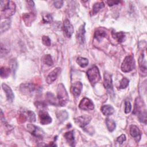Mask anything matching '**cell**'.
<instances>
[{"label":"cell","instance_id":"cell-36","mask_svg":"<svg viewBox=\"0 0 147 147\" xmlns=\"http://www.w3.org/2000/svg\"><path fill=\"white\" fill-rule=\"evenodd\" d=\"M42 42L44 45L47 47H49L51 45V40L48 36H43L42 37Z\"/></svg>","mask_w":147,"mask_h":147},{"label":"cell","instance_id":"cell-13","mask_svg":"<svg viewBox=\"0 0 147 147\" xmlns=\"http://www.w3.org/2000/svg\"><path fill=\"white\" fill-rule=\"evenodd\" d=\"M83 88V84L80 82H75L72 84L71 87V91L73 95L78 97L80 95Z\"/></svg>","mask_w":147,"mask_h":147},{"label":"cell","instance_id":"cell-6","mask_svg":"<svg viewBox=\"0 0 147 147\" xmlns=\"http://www.w3.org/2000/svg\"><path fill=\"white\" fill-rule=\"evenodd\" d=\"M27 129H28V131L32 135L37 138H42L45 134V133L42 129L33 124H30V123L28 124Z\"/></svg>","mask_w":147,"mask_h":147},{"label":"cell","instance_id":"cell-38","mask_svg":"<svg viewBox=\"0 0 147 147\" xmlns=\"http://www.w3.org/2000/svg\"><path fill=\"white\" fill-rule=\"evenodd\" d=\"M35 105H36V107H37L38 109H40V110H42V109H45L47 107V105L44 102H43L37 101L35 103Z\"/></svg>","mask_w":147,"mask_h":147},{"label":"cell","instance_id":"cell-16","mask_svg":"<svg viewBox=\"0 0 147 147\" xmlns=\"http://www.w3.org/2000/svg\"><path fill=\"white\" fill-rule=\"evenodd\" d=\"M2 87L6 94L7 101L9 102H12L14 99V94L11 88L4 83L2 84Z\"/></svg>","mask_w":147,"mask_h":147},{"label":"cell","instance_id":"cell-26","mask_svg":"<svg viewBox=\"0 0 147 147\" xmlns=\"http://www.w3.org/2000/svg\"><path fill=\"white\" fill-rule=\"evenodd\" d=\"M104 7H105V4L102 2H98L95 3L92 7V15L96 14L98 11H99Z\"/></svg>","mask_w":147,"mask_h":147},{"label":"cell","instance_id":"cell-39","mask_svg":"<svg viewBox=\"0 0 147 147\" xmlns=\"http://www.w3.org/2000/svg\"><path fill=\"white\" fill-rule=\"evenodd\" d=\"M26 2L28 3V8L31 10L30 12H34V2L32 1H26Z\"/></svg>","mask_w":147,"mask_h":147},{"label":"cell","instance_id":"cell-24","mask_svg":"<svg viewBox=\"0 0 147 147\" xmlns=\"http://www.w3.org/2000/svg\"><path fill=\"white\" fill-rule=\"evenodd\" d=\"M107 35L106 31L102 29H97L94 33V37L98 41H100Z\"/></svg>","mask_w":147,"mask_h":147},{"label":"cell","instance_id":"cell-11","mask_svg":"<svg viewBox=\"0 0 147 147\" xmlns=\"http://www.w3.org/2000/svg\"><path fill=\"white\" fill-rule=\"evenodd\" d=\"M103 85L105 88L109 92H113V82H112V76L110 74L105 72L104 74V80Z\"/></svg>","mask_w":147,"mask_h":147},{"label":"cell","instance_id":"cell-21","mask_svg":"<svg viewBox=\"0 0 147 147\" xmlns=\"http://www.w3.org/2000/svg\"><path fill=\"white\" fill-rule=\"evenodd\" d=\"M111 34L113 37L119 43H121L125 41V34L123 32H116L114 30H113L111 32Z\"/></svg>","mask_w":147,"mask_h":147},{"label":"cell","instance_id":"cell-8","mask_svg":"<svg viewBox=\"0 0 147 147\" xmlns=\"http://www.w3.org/2000/svg\"><path fill=\"white\" fill-rule=\"evenodd\" d=\"M79 107L83 110H92L94 109L93 102L87 98H83L79 104Z\"/></svg>","mask_w":147,"mask_h":147},{"label":"cell","instance_id":"cell-23","mask_svg":"<svg viewBox=\"0 0 147 147\" xmlns=\"http://www.w3.org/2000/svg\"><path fill=\"white\" fill-rule=\"evenodd\" d=\"M46 99L47 102L51 105H53V106L59 105V103L57 102V99L55 98L54 94L51 92H48L46 94Z\"/></svg>","mask_w":147,"mask_h":147},{"label":"cell","instance_id":"cell-42","mask_svg":"<svg viewBox=\"0 0 147 147\" xmlns=\"http://www.w3.org/2000/svg\"><path fill=\"white\" fill-rule=\"evenodd\" d=\"M107 3L109 6H113L114 5H118V3H120V1H106Z\"/></svg>","mask_w":147,"mask_h":147},{"label":"cell","instance_id":"cell-30","mask_svg":"<svg viewBox=\"0 0 147 147\" xmlns=\"http://www.w3.org/2000/svg\"><path fill=\"white\" fill-rule=\"evenodd\" d=\"M11 68L7 67H1V77L2 78H6L9 76Z\"/></svg>","mask_w":147,"mask_h":147},{"label":"cell","instance_id":"cell-29","mask_svg":"<svg viewBox=\"0 0 147 147\" xmlns=\"http://www.w3.org/2000/svg\"><path fill=\"white\" fill-rule=\"evenodd\" d=\"M76 63L82 68H84L88 65V60L86 58L82 57H78L76 59Z\"/></svg>","mask_w":147,"mask_h":147},{"label":"cell","instance_id":"cell-17","mask_svg":"<svg viewBox=\"0 0 147 147\" xmlns=\"http://www.w3.org/2000/svg\"><path fill=\"white\" fill-rule=\"evenodd\" d=\"M85 24H84L79 28V29L77 32V39L79 42L80 44H83L85 41Z\"/></svg>","mask_w":147,"mask_h":147},{"label":"cell","instance_id":"cell-27","mask_svg":"<svg viewBox=\"0 0 147 147\" xmlns=\"http://www.w3.org/2000/svg\"><path fill=\"white\" fill-rule=\"evenodd\" d=\"M106 126H107L108 130L110 132L113 131L116 127V124H115V121L113 119H110V118L106 119Z\"/></svg>","mask_w":147,"mask_h":147},{"label":"cell","instance_id":"cell-18","mask_svg":"<svg viewBox=\"0 0 147 147\" xmlns=\"http://www.w3.org/2000/svg\"><path fill=\"white\" fill-rule=\"evenodd\" d=\"M64 137L70 146H74L75 145V138H74V131L73 130L68 131L65 133L64 134Z\"/></svg>","mask_w":147,"mask_h":147},{"label":"cell","instance_id":"cell-20","mask_svg":"<svg viewBox=\"0 0 147 147\" xmlns=\"http://www.w3.org/2000/svg\"><path fill=\"white\" fill-rule=\"evenodd\" d=\"M129 133H130V136L133 138H137L138 137L139 138H140V137H141L140 130L139 128L134 125H132L130 126Z\"/></svg>","mask_w":147,"mask_h":147},{"label":"cell","instance_id":"cell-14","mask_svg":"<svg viewBox=\"0 0 147 147\" xmlns=\"http://www.w3.org/2000/svg\"><path fill=\"white\" fill-rule=\"evenodd\" d=\"M20 90L23 94H29L35 91L36 86L32 83H24L21 84Z\"/></svg>","mask_w":147,"mask_h":147},{"label":"cell","instance_id":"cell-22","mask_svg":"<svg viewBox=\"0 0 147 147\" xmlns=\"http://www.w3.org/2000/svg\"><path fill=\"white\" fill-rule=\"evenodd\" d=\"M139 66H140V68L141 71L145 74V75H146V61L145 60L144 58V55L142 53L140 57H139Z\"/></svg>","mask_w":147,"mask_h":147},{"label":"cell","instance_id":"cell-10","mask_svg":"<svg viewBox=\"0 0 147 147\" xmlns=\"http://www.w3.org/2000/svg\"><path fill=\"white\" fill-rule=\"evenodd\" d=\"M61 73V68L56 67L53 71H52L47 76L46 82L48 84H51L57 78L59 75Z\"/></svg>","mask_w":147,"mask_h":147},{"label":"cell","instance_id":"cell-12","mask_svg":"<svg viewBox=\"0 0 147 147\" xmlns=\"http://www.w3.org/2000/svg\"><path fill=\"white\" fill-rule=\"evenodd\" d=\"M63 32L66 37L70 38L74 33V27L68 20H65L63 22Z\"/></svg>","mask_w":147,"mask_h":147},{"label":"cell","instance_id":"cell-19","mask_svg":"<svg viewBox=\"0 0 147 147\" xmlns=\"http://www.w3.org/2000/svg\"><path fill=\"white\" fill-rule=\"evenodd\" d=\"M100 110L102 114L106 116H109L112 115L114 112V107L109 105H105L101 107Z\"/></svg>","mask_w":147,"mask_h":147},{"label":"cell","instance_id":"cell-32","mask_svg":"<svg viewBox=\"0 0 147 147\" xmlns=\"http://www.w3.org/2000/svg\"><path fill=\"white\" fill-rule=\"evenodd\" d=\"M9 64H10V65L11 67V72L14 75L16 74V72L17 69V67H18V63H17V60L16 59H11L10 62H9Z\"/></svg>","mask_w":147,"mask_h":147},{"label":"cell","instance_id":"cell-2","mask_svg":"<svg viewBox=\"0 0 147 147\" xmlns=\"http://www.w3.org/2000/svg\"><path fill=\"white\" fill-rule=\"evenodd\" d=\"M133 114L137 115L138 120L145 124L146 123V111L145 104L140 98H137L135 100Z\"/></svg>","mask_w":147,"mask_h":147},{"label":"cell","instance_id":"cell-9","mask_svg":"<svg viewBox=\"0 0 147 147\" xmlns=\"http://www.w3.org/2000/svg\"><path fill=\"white\" fill-rule=\"evenodd\" d=\"M39 118L41 124L42 125H48L52 121V119L47 111L44 109L39 111Z\"/></svg>","mask_w":147,"mask_h":147},{"label":"cell","instance_id":"cell-15","mask_svg":"<svg viewBox=\"0 0 147 147\" xmlns=\"http://www.w3.org/2000/svg\"><path fill=\"white\" fill-rule=\"evenodd\" d=\"M36 13L30 12L29 13H24L22 15V20L27 26H30L36 18Z\"/></svg>","mask_w":147,"mask_h":147},{"label":"cell","instance_id":"cell-25","mask_svg":"<svg viewBox=\"0 0 147 147\" xmlns=\"http://www.w3.org/2000/svg\"><path fill=\"white\" fill-rule=\"evenodd\" d=\"M56 117L60 123L65 121L68 117V113L65 110L59 111L56 113Z\"/></svg>","mask_w":147,"mask_h":147},{"label":"cell","instance_id":"cell-40","mask_svg":"<svg viewBox=\"0 0 147 147\" xmlns=\"http://www.w3.org/2000/svg\"><path fill=\"white\" fill-rule=\"evenodd\" d=\"M63 3H64V1H55L53 2L54 6L57 9L61 8L63 6Z\"/></svg>","mask_w":147,"mask_h":147},{"label":"cell","instance_id":"cell-4","mask_svg":"<svg viewBox=\"0 0 147 147\" xmlns=\"http://www.w3.org/2000/svg\"><path fill=\"white\" fill-rule=\"evenodd\" d=\"M87 75L91 86H94L101 79V76L99 69L95 65H94L88 69L87 71Z\"/></svg>","mask_w":147,"mask_h":147},{"label":"cell","instance_id":"cell-34","mask_svg":"<svg viewBox=\"0 0 147 147\" xmlns=\"http://www.w3.org/2000/svg\"><path fill=\"white\" fill-rule=\"evenodd\" d=\"M42 20L45 23H51L53 21V17L51 14L45 13L42 14Z\"/></svg>","mask_w":147,"mask_h":147},{"label":"cell","instance_id":"cell-41","mask_svg":"<svg viewBox=\"0 0 147 147\" xmlns=\"http://www.w3.org/2000/svg\"><path fill=\"white\" fill-rule=\"evenodd\" d=\"M126 136L123 134H121L120 136H119L118 137H117V141L119 144H123V142L126 140Z\"/></svg>","mask_w":147,"mask_h":147},{"label":"cell","instance_id":"cell-1","mask_svg":"<svg viewBox=\"0 0 147 147\" xmlns=\"http://www.w3.org/2000/svg\"><path fill=\"white\" fill-rule=\"evenodd\" d=\"M1 17L9 18L16 12V4L12 1H1Z\"/></svg>","mask_w":147,"mask_h":147},{"label":"cell","instance_id":"cell-31","mask_svg":"<svg viewBox=\"0 0 147 147\" xmlns=\"http://www.w3.org/2000/svg\"><path fill=\"white\" fill-rule=\"evenodd\" d=\"M42 60L44 64H45L48 66H52L53 64V61L52 56L49 54L44 55V56L42 58Z\"/></svg>","mask_w":147,"mask_h":147},{"label":"cell","instance_id":"cell-7","mask_svg":"<svg viewBox=\"0 0 147 147\" xmlns=\"http://www.w3.org/2000/svg\"><path fill=\"white\" fill-rule=\"evenodd\" d=\"M91 117L90 115H84L74 118L75 123L80 127L84 128L91 121Z\"/></svg>","mask_w":147,"mask_h":147},{"label":"cell","instance_id":"cell-33","mask_svg":"<svg viewBox=\"0 0 147 147\" xmlns=\"http://www.w3.org/2000/svg\"><path fill=\"white\" fill-rule=\"evenodd\" d=\"M26 118L28 119V120L32 122H35L36 121V115L34 114V113L32 111L30 110H28L26 111Z\"/></svg>","mask_w":147,"mask_h":147},{"label":"cell","instance_id":"cell-35","mask_svg":"<svg viewBox=\"0 0 147 147\" xmlns=\"http://www.w3.org/2000/svg\"><path fill=\"white\" fill-rule=\"evenodd\" d=\"M129 79H127L126 78H123L120 81V84H119V88L121 89L125 88L129 85Z\"/></svg>","mask_w":147,"mask_h":147},{"label":"cell","instance_id":"cell-3","mask_svg":"<svg viewBox=\"0 0 147 147\" xmlns=\"http://www.w3.org/2000/svg\"><path fill=\"white\" fill-rule=\"evenodd\" d=\"M57 95L59 105L60 106H65L69 101L68 92L63 83H60L57 88Z\"/></svg>","mask_w":147,"mask_h":147},{"label":"cell","instance_id":"cell-28","mask_svg":"<svg viewBox=\"0 0 147 147\" xmlns=\"http://www.w3.org/2000/svg\"><path fill=\"white\" fill-rule=\"evenodd\" d=\"M11 24V21L10 20H7L3 22L1 24V34L3 32L7 30L10 27Z\"/></svg>","mask_w":147,"mask_h":147},{"label":"cell","instance_id":"cell-5","mask_svg":"<svg viewBox=\"0 0 147 147\" xmlns=\"http://www.w3.org/2000/svg\"><path fill=\"white\" fill-rule=\"evenodd\" d=\"M136 67V63L134 56L133 55H129L125 57L122 64L121 70L123 72H129L134 69Z\"/></svg>","mask_w":147,"mask_h":147},{"label":"cell","instance_id":"cell-37","mask_svg":"<svg viewBox=\"0 0 147 147\" xmlns=\"http://www.w3.org/2000/svg\"><path fill=\"white\" fill-rule=\"evenodd\" d=\"M131 110V105L129 101H125V113L126 114L129 113Z\"/></svg>","mask_w":147,"mask_h":147}]
</instances>
